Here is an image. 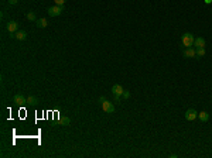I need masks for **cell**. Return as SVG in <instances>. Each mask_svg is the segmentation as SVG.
Segmentation results:
<instances>
[{"label": "cell", "instance_id": "cell-1", "mask_svg": "<svg viewBox=\"0 0 212 158\" xmlns=\"http://www.w3.org/2000/svg\"><path fill=\"white\" fill-rule=\"evenodd\" d=\"M194 41H195V37H194V34H191V32H184L182 35H181V44H182V47L184 48H190L194 45Z\"/></svg>", "mask_w": 212, "mask_h": 158}, {"label": "cell", "instance_id": "cell-15", "mask_svg": "<svg viewBox=\"0 0 212 158\" xmlns=\"http://www.w3.org/2000/svg\"><path fill=\"white\" fill-rule=\"evenodd\" d=\"M205 55V48H197V58H201Z\"/></svg>", "mask_w": 212, "mask_h": 158}, {"label": "cell", "instance_id": "cell-3", "mask_svg": "<svg viewBox=\"0 0 212 158\" xmlns=\"http://www.w3.org/2000/svg\"><path fill=\"white\" fill-rule=\"evenodd\" d=\"M62 13V6H53V7H50L48 9V14L51 16V17H57V16H60Z\"/></svg>", "mask_w": 212, "mask_h": 158}, {"label": "cell", "instance_id": "cell-5", "mask_svg": "<svg viewBox=\"0 0 212 158\" xmlns=\"http://www.w3.org/2000/svg\"><path fill=\"white\" fill-rule=\"evenodd\" d=\"M13 102L16 103V105H26L27 103V97H24V96L21 95V93H17V95L13 97Z\"/></svg>", "mask_w": 212, "mask_h": 158}, {"label": "cell", "instance_id": "cell-12", "mask_svg": "<svg viewBox=\"0 0 212 158\" xmlns=\"http://www.w3.org/2000/svg\"><path fill=\"white\" fill-rule=\"evenodd\" d=\"M198 119H200L201 121H208V120H209V115H208L206 112H201V113H198Z\"/></svg>", "mask_w": 212, "mask_h": 158}, {"label": "cell", "instance_id": "cell-14", "mask_svg": "<svg viewBox=\"0 0 212 158\" xmlns=\"http://www.w3.org/2000/svg\"><path fill=\"white\" fill-rule=\"evenodd\" d=\"M58 124H61V126H69V117H61L60 121H58Z\"/></svg>", "mask_w": 212, "mask_h": 158}, {"label": "cell", "instance_id": "cell-17", "mask_svg": "<svg viewBox=\"0 0 212 158\" xmlns=\"http://www.w3.org/2000/svg\"><path fill=\"white\" fill-rule=\"evenodd\" d=\"M65 1H67V0H54V3H55L57 6H64Z\"/></svg>", "mask_w": 212, "mask_h": 158}, {"label": "cell", "instance_id": "cell-18", "mask_svg": "<svg viewBox=\"0 0 212 158\" xmlns=\"http://www.w3.org/2000/svg\"><path fill=\"white\" fill-rule=\"evenodd\" d=\"M113 99H115V102H116V103H120V99H122V96L113 95Z\"/></svg>", "mask_w": 212, "mask_h": 158}, {"label": "cell", "instance_id": "cell-6", "mask_svg": "<svg viewBox=\"0 0 212 158\" xmlns=\"http://www.w3.org/2000/svg\"><path fill=\"white\" fill-rule=\"evenodd\" d=\"M184 57L185 58H194V57H197V50L195 48H185V51H184Z\"/></svg>", "mask_w": 212, "mask_h": 158}, {"label": "cell", "instance_id": "cell-2", "mask_svg": "<svg viewBox=\"0 0 212 158\" xmlns=\"http://www.w3.org/2000/svg\"><path fill=\"white\" fill-rule=\"evenodd\" d=\"M99 102H100L102 109H103L105 113H113V112H115V106H113V103H112L110 100H107L106 97L100 96V97H99Z\"/></svg>", "mask_w": 212, "mask_h": 158}, {"label": "cell", "instance_id": "cell-13", "mask_svg": "<svg viewBox=\"0 0 212 158\" xmlns=\"http://www.w3.org/2000/svg\"><path fill=\"white\" fill-rule=\"evenodd\" d=\"M37 102H38V99H37L35 96H28V97H27V105L35 106L37 105Z\"/></svg>", "mask_w": 212, "mask_h": 158}, {"label": "cell", "instance_id": "cell-11", "mask_svg": "<svg viewBox=\"0 0 212 158\" xmlns=\"http://www.w3.org/2000/svg\"><path fill=\"white\" fill-rule=\"evenodd\" d=\"M48 26V20L47 19H40V20H37V27L38 28H44V27H47Z\"/></svg>", "mask_w": 212, "mask_h": 158}, {"label": "cell", "instance_id": "cell-20", "mask_svg": "<svg viewBox=\"0 0 212 158\" xmlns=\"http://www.w3.org/2000/svg\"><path fill=\"white\" fill-rule=\"evenodd\" d=\"M9 3H10V4H16V3H17V0H9Z\"/></svg>", "mask_w": 212, "mask_h": 158}, {"label": "cell", "instance_id": "cell-21", "mask_svg": "<svg viewBox=\"0 0 212 158\" xmlns=\"http://www.w3.org/2000/svg\"><path fill=\"white\" fill-rule=\"evenodd\" d=\"M211 1H212V0H205V3H206V4H209Z\"/></svg>", "mask_w": 212, "mask_h": 158}, {"label": "cell", "instance_id": "cell-4", "mask_svg": "<svg viewBox=\"0 0 212 158\" xmlns=\"http://www.w3.org/2000/svg\"><path fill=\"white\" fill-rule=\"evenodd\" d=\"M198 117V112L195 110V109H188L187 112H185V119L188 120V121H192V120H195Z\"/></svg>", "mask_w": 212, "mask_h": 158}, {"label": "cell", "instance_id": "cell-19", "mask_svg": "<svg viewBox=\"0 0 212 158\" xmlns=\"http://www.w3.org/2000/svg\"><path fill=\"white\" fill-rule=\"evenodd\" d=\"M123 97H125V99H129V97H130V92H127V90H125V92H123Z\"/></svg>", "mask_w": 212, "mask_h": 158}, {"label": "cell", "instance_id": "cell-16", "mask_svg": "<svg viewBox=\"0 0 212 158\" xmlns=\"http://www.w3.org/2000/svg\"><path fill=\"white\" fill-rule=\"evenodd\" d=\"M27 19H28L30 21H34V20H35V14H34V11H30V13L27 14Z\"/></svg>", "mask_w": 212, "mask_h": 158}, {"label": "cell", "instance_id": "cell-10", "mask_svg": "<svg viewBox=\"0 0 212 158\" xmlns=\"http://www.w3.org/2000/svg\"><path fill=\"white\" fill-rule=\"evenodd\" d=\"M16 38L19 40V41H24L26 38H27V32L26 31H23V30H20V31H16Z\"/></svg>", "mask_w": 212, "mask_h": 158}, {"label": "cell", "instance_id": "cell-7", "mask_svg": "<svg viewBox=\"0 0 212 158\" xmlns=\"http://www.w3.org/2000/svg\"><path fill=\"white\" fill-rule=\"evenodd\" d=\"M110 90H112L113 95H119V96H122L123 95V92H125V89L122 88V85H113Z\"/></svg>", "mask_w": 212, "mask_h": 158}, {"label": "cell", "instance_id": "cell-8", "mask_svg": "<svg viewBox=\"0 0 212 158\" xmlns=\"http://www.w3.org/2000/svg\"><path fill=\"white\" fill-rule=\"evenodd\" d=\"M6 27H7V31L9 32H16L17 28H19V24H17L16 21H9Z\"/></svg>", "mask_w": 212, "mask_h": 158}, {"label": "cell", "instance_id": "cell-9", "mask_svg": "<svg viewBox=\"0 0 212 158\" xmlns=\"http://www.w3.org/2000/svg\"><path fill=\"white\" fill-rule=\"evenodd\" d=\"M194 47H197V48H205V38H202V37L195 38V41H194Z\"/></svg>", "mask_w": 212, "mask_h": 158}]
</instances>
